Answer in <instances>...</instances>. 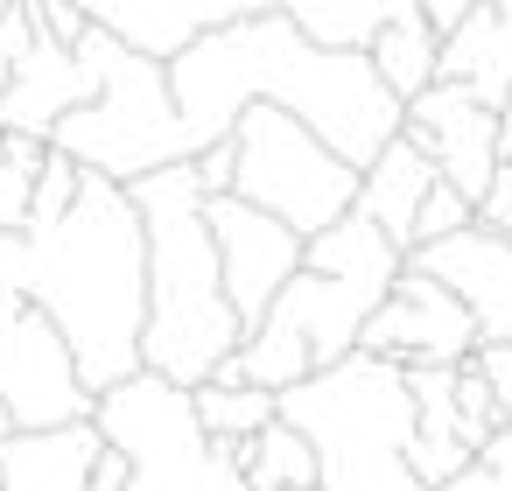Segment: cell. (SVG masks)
Here are the masks:
<instances>
[{
    "label": "cell",
    "instance_id": "1",
    "mask_svg": "<svg viewBox=\"0 0 512 491\" xmlns=\"http://www.w3.org/2000/svg\"><path fill=\"white\" fill-rule=\"evenodd\" d=\"M169 92H176V113H183V134L197 155L211 141H225L246 106L295 113L358 169H372L379 148L400 141V127H407V106L379 85L372 57L316 43L288 8L204 29L190 50L169 57Z\"/></svg>",
    "mask_w": 512,
    "mask_h": 491
},
{
    "label": "cell",
    "instance_id": "2",
    "mask_svg": "<svg viewBox=\"0 0 512 491\" xmlns=\"http://www.w3.org/2000/svg\"><path fill=\"white\" fill-rule=\"evenodd\" d=\"M22 239H29L22 295L71 337L85 386L106 393L134 379L148 337V225L134 190L85 169L78 204L50 232H22Z\"/></svg>",
    "mask_w": 512,
    "mask_h": 491
},
{
    "label": "cell",
    "instance_id": "3",
    "mask_svg": "<svg viewBox=\"0 0 512 491\" xmlns=\"http://www.w3.org/2000/svg\"><path fill=\"white\" fill-rule=\"evenodd\" d=\"M400 267H407V253L372 218H358V211L337 218L330 232H316L302 246V274L274 295V309L239 337V351L218 372H232L246 386H267V393H288L309 372L351 358L365 323H372V309L393 295Z\"/></svg>",
    "mask_w": 512,
    "mask_h": 491
},
{
    "label": "cell",
    "instance_id": "4",
    "mask_svg": "<svg viewBox=\"0 0 512 491\" xmlns=\"http://www.w3.org/2000/svg\"><path fill=\"white\" fill-rule=\"evenodd\" d=\"M148 225V337H141V365L176 379V386H204L246 337L232 295H225V267L211 246V218H204V183L197 162H169L141 183H127Z\"/></svg>",
    "mask_w": 512,
    "mask_h": 491
},
{
    "label": "cell",
    "instance_id": "5",
    "mask_svg": "<svg viewBox=\"0 0 512 491\" xmlns=\"http://www.w3.org/2000/svg\"><path fill=\"white\" fill-rule=\"evenodd\" d=\"M281 421L316 449V491H428L407 470L414 386L407 365L351 351L281 393Z\"/></svg>",
    "mask_w": 512,
    "mask_h": 491
},
{
    "label": "cell",
    "instance_id": "6",
    "mask_svg": "<svg viewBox=\"0 0 512 491\" xmlns=\"http://www.w3.org/2000/svg\"><path fill=\"white\" fill-rule=\"evenodd\" d=\"M78 57L92 64L99 92H92L78 113L57 120V134H50L57 155H71L78 169H99V176H113V183H141V176H155V169H169V162H197L162 57L127 50V43L106 36V29H85V36H78Z\"/></svg>",
    "mask_w": 512,
    "mask_h": 491
},
{
    "label": "cell",
    "instance_id": "7",
    "mask_svg": "<svg viewBox=\"0 0 512 491\" xmlns=\"http://www.w3.org/2000/svg\"><path fill=\"white\" fill-rule=\"evenodd\" d=\"M92 421H99L106 449L127 456V491H253L239 470V449L204 435L197 393L148 365L134 379L106 386Z\"/></svg>",
    "mask_w": 512,
    "mask_h": 491
},
{
    "label": "cell",
    "instance_id": "8",
    "mask_svg": "<svg viewBox=\"0 0 512 491\" xmlns=\"http://www.w3.org/2000/svg\"><path fill=\"white\" fill-rule=\"evenodd\" d=\"M232 197L274 211L281 225H295L302 239L330 232L337 218H351L358 204V162H344L316 127H302L281 106H246L232 127Z\"/></svg>",
    "mask_w": 512,
    "mask_h": 491
},
{
    "label": "cell",
    "instance_id": "9",
    "mask_svg": "<svg viewBox=\"0 0 512 491\" xmlns=\"http://www.w3.org/2000/svg\"><path fill=\"white\" fill-rule=\"evenodd\" d=\"M0 407L15 414V428H71L99 414V393L78 372L71 337L29 302H0Z\"/></svg>",
    "mask_w": 512,
    "mask_h": 491
},
{
    "label": "cell",
    "instance_id": "10",
    "mask_svg": "<svg viewBox=\"0 0 512 491\" xmlns=\"http://www.w3.org/2000/svg\"><path fill=\"white\" fill-rule=\"evenodd\" d=\"M204 218H211V246H218V267H225V295H232V309H239V323L253 330L267 309H274V295L302 274V232L295 225H281L274 211H260V204H246V197H204Z\"/></svg>",
    "mask_w": 512,
    "mask_h": 491
},
{
    "label": "cell",
    "instance_id": "11",
    "mask_svg": "<svg viewBox=\"0 0 512 491\" xmlns=\"http://www.w3.org/2000/svg\"><path fill=\"white\" fill-rule=\"evenodd\" d=\"M358 351L393 358V365H463V358H477V316L435 274H421L407 260L400 281H393V295L372 309Z\"/></svg>",
    "mask_w": 512,
    "mask_h": 491
},
{
    "label": "cell",
    "instance_id": "12",
    "mask_svg": "<svg viewBox=\"0 0 512 491\" xmlns=\"http://www.w3.org/2000/svg\"><path fill=\"white\" fill-rule=\"evenodd\" d=\"M400 134H407V141L435 162V176L456 183L470 204L491 197V183H498V169H505V148H498V106H484L477 92L435 78L421 99H407V127H400Z\"/></svg>",
    "mask_w": 512,
    "mask_h": 491
},
{
    "label": "cell",
    "instance_id": "13",
    "mask_svg": "<svg viewBox=\"0 0 512 491\" xmlns=\"http://www.w3.org/2000/svg\"><path fill=\"white\" fill-rule=\"evenodd\" d=\"M421 274H435L470 316H477V344H512V239L491 232L484 218L463 225L456 239H435L421 253H407Z\"/></svg>",
    "mask_w": 512,
    "mask_h": 491
},
{
    "label": "cell",
    "instance_id": "14",
    "mask_svg": "<svg viewBox=\"0 0 512 491\" xmlns=\"http://www.w3.org/2000/svg\"><path fill=\"white\" fill-rule=\"evenodd\" d=\"M78 8L92 15V29H106L127 50L169 64L204 29H225V22H246V15H274V8H288V0H78Z\"/></svg>",
    "mask_w": 512,
    "mask_h": 491
},
{
    "label": "cell",
    "instance_id": "15",
    "mask_svg": "<svg viewBox=\"0 0 512 491\" xmlns=\"http://www.w3.org/2000/svg\"><path fill=\"white\" fill-rule=\"evenodd\" d=\"M92 92H99V78H92V64L78 57V43L36 36V50L15 64L8 85H0V127H8V134H29V141H50L57 120L78 113Z\"/></svg>",
    "mask_w": 512,
    "mask_h": 491
},
{
    "label": "cell",
    "instance_id": "16",
    "mask_svg": "<svg viewBox=\"0 0 512 491\" xmlns=\"http://www.w3.org/2000/svg\"><path fill=\"white\" fill-rule=\"evenodd\" d=\"M106 456L99 421L71 428H15L0 442V491H85Z\"/></svg>",
    "mask_w": 512,
    "mask_h": 491
},
{
    "label": "cell",
    "instance_id": "17",
    "mask_svg": "<svg viewBox=\"0 0 512 491\" xmlns=\"http://www.w3.org/2000/svg\"><path fill=\"white\" fill-rule=\"evenodd\" d=\"M442 85H463L484 106L512 99V0H477L442 36Z\"/></svg>",
    "mask_w": 512,
    "mask_h": 491
},
{
    "label": "cell",
    "instance_id": "18",
    "mask_svg": "<svg viewBox=\"0 0 512 491\" xmlns=\"http://www.w3.org/2000/svg\"><path fill=\"white\" fill-rule=\"evenodd\" d=\"M442 176H435V162L400 134V141H386L379 148V162L358 176V218H372L400 253H414V218H421V204H428V190H435Z\"/></svg>",
    "mask_w": 512,
    "mask_h": 491
},
{
    "label": "cell",
    "instance_id": "19",
    "mask_svg": "<svg viewBox=\"0 0 512 491\" xmlns=\"http://www.w3.org/2000/svg\"><path fill=\"white\" fill-rule=\"evenodd\" d=\"M365 57H372L379 85L407 106V99H421V92L442 78V29L414 8V15H400V22H386V29L365 43Z\"/></svg>",
    "mask_w": 512,
    "mask_h": 491
},
{
    "label": "cell",
    "instance_id": "20",
    "mask_svg": "<svg viewBox=\"0 0 512 491\" xmlns=\"http://www.w3.org/2000/svg\"><path fill=\"white\" fill-rule=\"evenodd\" d=\"M190 393H197V421H204L211 442H253L260 428L281 421V393L246 386V379H232V372H218V379H204V386H190Z\"/></svg>",
    "mask_w": 512,
    "mask_h": 491
},
{
    "label": "cell",
    "instance_id": "21",
    "mask_svg": "<svg viewBox=\"0 0 512 491\" xmlns=\"http://www.w3.org/2000/svg\"><path fill=\"white\" fill-rule=\"evenodd\" d=\"M414 8H421V0H288V15L316 43H330V50H365L386 22H400Z\"/></svg>",
    "mask_w": 512,
    "mask_h": 491
},
{
    "label": "cell",
    "instance_id": "22",
    "mask_svg": "<svg viewBox=\"0 0 512 491\" xmlns=\"http://www.w3.org/2000/svg\"><path fill=\"white\" fill-rule=\"evenodd\" d=\"M239 449V470L253 491H316V449L302 442V428L274 421L260 428L253 442H232Z\"/></svg>",
    "mask_w": 512,
    "mask_h": 491
},
{
    "label": "cell",
    "instance_id": "23",
    "mask_svg": "<svg viewBox=\"0 0 512 491\" xmlns=\"http://www.w3.org/2000/svg\"><path fill=\"white\" fill-rule=\"evenodd\" d=\"M43 162H50V141H29V134L0 127V232H29V204H36Z\"/></svg>",
    "mask_w": 512,
    "mask_h": 491
},
{
    "label": "cell",
    "instance_id": "24",
    "mask_svg": "<svg viewBox=\"0 0 512 491\" xmlns=\"http://www.w3.org/2000/svg\"><path fill=\"white\" fill-rule=\"evenodd\" d=\"M78 183H85V169L71 162V155H57L50 148V162H43V176H36V204H29V232H50L71 204H78Z\"/></svg>",
    "mask_w": 512,
    "mask_h": 491
},
{
    "label": "cell",
    "instance_id": "25",
    "mask_svg": "<svg viewBox=\"0 0 512 491\" xmlns=\"http://www.w3.org/2000/svg\"><path fill=\"white\" fill-rule=\"evenodd\" d=\"M456 414H463V435H470V449H484V442L505 428V414H498V393H491V379L477 372V358H463V372H456Z\"/></svg>",
    "mask_w": 512,
    "mask_h": 491
},
{
    "label": "cell",
    "instance_id": "26",
    "mask_svg": "<svg viewBox=\"0 0 512 491\" xmlns=\"http://www.w3.org/2000/svg\"><path fill=\"white\" fill-rule=\"evenodd\" d=\"M463 225H477V204H470L456 183H435V190H428V204H421V218H414V253H421V246H435V239H456Z\"/></svg>",
    "mask_w": 512,
    "mask_h": 491
},
{
    "label": "cell",
    "instance_id": "27",
    "mask_svg": "<svg viewBox=\"0 0 512 491\" xmlns=\"http://www.w3.org/2000/svg\"><path fill=\"white\" fill-rule=\"evenodd\" d=\"M442 491H512V428H498V435L477 449V463H470L463 477H449Z\"/></svg>",
    "mask_w": 512,
    "mask_h": 491
},
{
    "label": "cell",
    "instance_id": "28",
    "mask_svg": "<svg viewBox=\"0 0 512 491\" xmlns=\"http://www.w3.org/2000/svg\"><path fill=\"white\" fill-rule=\"evenodd\" d=\"M36 50V22L22 15V8H8V15H0V85H8L15 78V64Z\"/></svg>",
    "mask_w": 512,
    "mask_h": 491
},
{
    "label": "cell",
    "instance_id": "29",
    "mask_svg": "<svg viewBox=\"0 0 512 491\" xmlns=\"http://www.w3.org/2000/svg\"><path fill=\"white\" fill-rule=\"evenodd\" d=\"M232 162H239V155H232V134L211 141V148L197 155V183H204V197H225V190H232Z\"/></svg>",
    "mask_w": 512,
    "mask_h": 491
},
{
    "label": "cell",
    "instance_id": "30",
    "mask_svg": "<svg viewBox=\"0 0 512 491\" xmlns=\"http://www.w3.org/2000/svg\"><path fill=\"white\" fill-rule=\"evenodd\" d=\"M477 218H484L491 232H505V239H512V162L498 169V183H491V197L477 204Z\"/></svg>",
    "mask_w": 512,
    "mask_h": 491
},
{
    "label": "cell",
    "instance_id": "31",
    "mask_svg": "<svg viewBox=\"0 0 512 491\" xmlns=\"http://www.w3.org/2000/svg\"><path fill=\"white\" fill-rule=\"evenodd\" d=\"M85 491H127V456H120V449H106V456H99V470H92V484H85Z\"/></svg>",
    "mask_w": 512,
    "mask_h": 491
},
{
    "label": "cell",
    "instance_id": "32",
    "mask_svg": "<svg viewBox=\"0 0 512 491\" xmlns=\"http://www.w3.org/2000/svg\"><path fill=\"white\" fill-rule=\"evenodd\" d=\"M470 8H477V0H421V15H428V22H435L442 36H449V29H456V22H463Z\"/></svg>",
    "mask_w": 512,
    "mask_h": 491
},
{
    "label": "cell",
    "instance_id": "33",
    "mask_svg": "<svg viewBox=\"0 0 512 491\" xmlns=\"http://www.w3.org/2000/svg\"><path fill=\"white\" fill-rule=\"evenodd\" d=\"M498 148H505V162H512V99L498 106Z\"/></svg>",
    "mask_w": 512,
    "mask_h": 491
},
{
    "label": "cell",
    "instance_id": "34",
    "mask_svg": "<svg viewBox=\"0 0 512 491\" xmlns=\"http://www.w3.org/2000/svg\"><path fill=\"white\" fill-rule=\"evenodd\" d=\"M8 435H15V414H8V407H0V442H8Z\"/></svg>",
    "mask_w": 512,
    "mask_h": 491
},
{
    "label": "cell",
    "instance_id": "35",
    "mask_svg": "<svg viewBox=\"0 0 512 491\" xmlns=\"http://www.w3.org/2000/svg\"><path fill=\"white\" fill-rule=\"evenodd\" d=\"M8 8H15V0H0V15H8Z\"/></svg>",
    "mask_w": 512,
    "mask_h": 491
}]
</instances>
